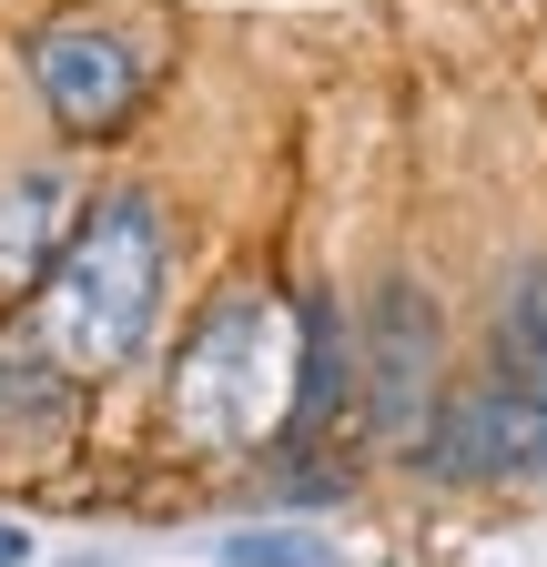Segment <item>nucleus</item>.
<instances>
[{"instance_id":"obj_1","label":"nucleus","mask_w":547,"mask_h":567,"mask_svg":"<svg viewBox=\"0 0 547 567\" xmlns=\"http://www.w3.org/2000/svg\"><path fill=\"white\" fill-rule=\"evenodd\" d=\"M163 305H173V213L153 193H102L82 203L72 244L51 254L31 295V334L51 375H122L143 365Z\"/></svg>"},{"instance_id":"obj_2","label":"nucleus","mask_w":547,"mask_h":567,"mask_svg":"<svg viewBox=\"0 0 547 567\" xmlns=\"http://www.w3.org/2000/svg\"><path fill=\"white\" fill-rule=\"evenodd\" d=\"M295 375H305V315H285L264 284L203 305L183 365H173V436L193 456H234L254 436L295 425Z\"/></svg>"},{"instance_id":"obj_3","label":"nucleus","mask_w":547,"mask_h":567,"mask_svg":"<svg viewBox=\"0 0 547 567\" xmlns=\"http://www.w3.org/2000/svg\"><path fill=\"white\" fill-rule=\"evenodd\" d=\"M21 71H31L41 112L72 132V142H112L132 112H143V92H153L163 51H153V31L82 11V21H41V31L21 41Z\"/></svg>"},{"instance_id":"obj_4","label":"nucleus","mask_w":547,"mask_h":567,"mask_svg":"<svg viewBox=\"0 0 547 567\" xmlns=\"http://www.w3.org/2000/svg\"><path fill=\"white\" fill-rule=\"evenodd\" d=\"M355 344V385H365V425L385 446L426 456V425L446 405V324H436V295L416 274H385L365 324L345 334Z\"/></svg>"},{"instance_id":"obj_5","label":"nucleus","mask_w":547,"mask_h":567,"mask_svg":"<svg viewBox=\"0 0 547 567\" xmlns=\"http://www.w3.org/2000/svg\"><path fill=\"white\" fill-rule=\"evenodd\" d=\"M426 466L436 476H547V405L497 375L446 385V405L426 425Z\"/></svg>"},{"instance_id":"obj_6","label":"nucleus","mask_w":547,"mask_h":567,"mask_svg":"<svg viewBox=\"0 0 547 567\" xmlns=\"http://www.w3.org/2000/svg\"><path fill=\"white\" fill-rule=\"evenodd\" d=\"M72 183L61 173H11L0 183V305H21V295H41V274H51V254L72 244Z\"/></svg>"},{"instance_id":"obj_7","label":"nucleus","mask_w":547,"mask_h":567,"mask_svg":"<svg viewBox=\"0 0 547 567\" xmlns=\"http://www.w3.org/2000/svg\"><path fill=\"white\" fill-rule=\"evenodd\" d=\"M224 567H324V537L314 527H234Z\"/></svg>"},{"instance_id":"obj_8","label":"nucleus","mask_w":547,"mask_h":567,"mask_svg":"<svg viewBox=\"0 0 547 567\" xmlns=\"http://www.w3.org/2000/svg\"><path fill=\"white\" fill-rule=\"evenodd\" d=\"M0 567H31V527H11V517H0Z\"/></svg>"}]
</instances>
